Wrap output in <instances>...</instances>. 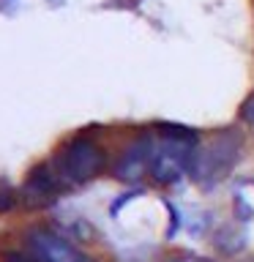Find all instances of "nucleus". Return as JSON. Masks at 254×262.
Returning a JSON list of instances; mask_svg holds the SVG:
<instances>
[{"label":"nucleus","instance_id":"1","mask_svg":"<svg viewBox=\"0 0 254 262\" xmlns=\"http://www.w3.org/2000/svg\"><path fill=\"white\" fill-rule=\"evenodd\" d=\"M151 139V164H147V175L156 183H175L192 169L200 137L192 128L183 126H159L147 131Z\"/></svg>","mask_w":254,"mask_h":262},{"label":"nucleus","instance_id":"2","mask_svg":"<svg viewBox=\"0 0 254 262\" xmlns=\"http://www.w3.org/2000/svg\"><path fill=\"white\" fill-rule=\"evenodd\" d=\"M241 156V137L235 131H219L202 145H197L192 161V178L202 186H213L221 178H227Z\"/></svg>","mask_w":254,"mask_h":262},{"label":"nucleus","instance_id":"3","mask_svg":"<svg viewBox=\"0 0 254 262\" xmlns=\"http://www.w3.org/2000/svg\"><path fill=\"white\" fill-rule=\"evenodd\" d=\"M52 167L57 172V178L69 186H79L93 180L104 167V150L98 147L93 139L88 137H77L71 142H66L60 150H57Z\"/></svg>","mask_w":254,"mask_h":262},{"label":"nucleus","instance_id":"4","mask_svg":"<svg viewBox=\"0 0 254 262\" xmlns=\"http://www.w3.org/2000/svg\"><path fill=\"white\" fill-rule=\"evenodd\" d=\"M28 251L36 262H93L88 254H82L74 243H69L63 235L52 232V229H30L25 235Z\"/></svg>","mask_w":254,"mask_h":262},{"label":"nucleus","instance_id":"5","mask_svg":"<svg viewBox=\"0 0 254 262\" xmlns=\"http://www.w3.org/2000/svg\"><path fill=\"white\" fill-rule=\"evenodd\" d=\"M66 191V183L57 178V172L52 164H41L28 175L22 186V196L25 202L33 205V208H41V205H52L57 196Z\"/></svg>","mask_w":254,"mask_h":262},{"label":"nucleus","instance_id":"6","mask_svg":"<svg viewBox=\"0 0 254 262\" xmlns=\"http://www.w3.org/2000/svg\"><path fill=\"white\" fill-rule=\"evenodd\" d=\"M147 164H151V139H147V134H142L120 156L118 167H115V175L120 180H139L147 175Z\"/></svg>","mask_w":254,"mask_h":262},{"label":"nucleus","instance_id":"7","mask_svg":"<svg viewBox=\"0 0 254 262\" xmlns=\"http://www.w3.org/2000/svg\"><path fill=\"white\" fill-rule=\"evenodd\" d=\"M235 213L241 221H254V178L235 186Z\"/></svg>","mask_w":254,"mask_h":262},{"label":"nucleus","instance_id":"8","mask_svg":"<svg viewBox=\"0 0 254 262\" xmlns=\"http://www.w3.org/2000/svg\"><path fill=\"white\" fill-rule=\"evenodd\" d=\"M14 202H16V194H14L6 183H0V213L11 210V208H14Z\"/></svg>","mask_w":254,"mask_h":262},{"label":"nucleus","instance_id":"9","mask_svg":"<svg viewBox=\"0 0 254 262\" xmlns=\"http://www.w3.org/2000/svg\"><path fill=\"white\" fill-rule=\"evenodd\" d=\"M241 115H243V120L249 123V126H254V90H251V96L243 101V106H241Z\"/></svg>","mask_w":254,"mask_h":262},{"label":"nucleus","instance_id":"10","mask_svg":"<svg viewBox=\"0 0 254 262\" xmlns=\"http://www.w3.org/2000/svg\"><path fill=\"white\" fill-rule=\"evenodd\" d=\"M3 262H36L30 257V251L28 254H16V251H6L3 254Z\"/></svg>","mask_w":254,"mask_h":262},{"label":"nucleus","instance_id":"11","mask_svg":"<svg viewBox=\"0 0 254 262\" xmlns=\"http://www.w3.org/2000/svg\"><path fill=\"white\" fill-rule=\"evenodd\" d=\"M178 262H210V259H202V257H183V259H178Z\"/></svg>","mask_w":254,"mask_h":262}]
</instances>
